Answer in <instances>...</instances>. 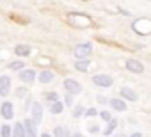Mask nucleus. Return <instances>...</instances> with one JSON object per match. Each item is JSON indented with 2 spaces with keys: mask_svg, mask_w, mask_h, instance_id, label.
I'll use <instances>...</instances> for the list:
<instances>
[{
  "mask_svg": "<svg viewBox=\"0 0 151 137\" xmlns=\"http://www.w3.org/2000/svg\"><path fill=\"white\" fill-rule=\"evenodd\" d=\"M22 125H23V130H25V137H37V125L30 118L23 119Z\"/></svg>",
  "mask_w": 151,
  "mask_h": 137,
  "instance_id": "obj_5",
  "label": "nucleus"
},
{
  "mask_svg": "<svg viewBox=\"0 0 151 137\" xmlns=\"http://www.w3.org/2000/svg\"><path fill=\"white\" fill-rule=\"evenodd\" d=\"M18 79L23 84H32L36 80V71L30 70V68H29V70H25V68H23V70H20V73H18Z\"/></svg>",
  "mask_w": 151,
  "mask_h": 137,
  "instance_id": "obj_7",
  "label": "nucleus"
},
{
  "mask_svg": "<svg viewBox=\"0 0 151 137\" xmlns=\"http://www.w3.org/2000/svg\"><path fill=\"white\" fill-rule=\"evenodd\" d=\"M36 125H39L43 121V105L39 102H34L32 103V118H30Z\"/></svg>",
  "mask_w": 151,
  "mask_h": 137,
  "instance_id": "obj_8",
  "label": "nucleus"
},
{
  "mask_svg": "<svg viewBox=\"0 0 151 137\" xmlns=\"http://www.w3.org/2000/svg\"><path fill=\"white\" fill-rule=\"evenodd\" d=\"M52 137H69V130L64 128V126H55Z\"/></svg>",
  "mask_w": 151,
  "mask_h": 137,
  "instance_id": "obj_18",
  "label": "nucleus"
},
{
  "mask_svg": "<svg viewBox=\"0 0 151 137\" xmlns=\"http://www.w3.org/2000/svg\"><path fill=\"white\" fill-rule=\"evenodd\" d=\"M62 103H64L66 107H73V96L66 93V96H64V102H62Z\"/></svg>",
  "mask_w": 151,
  "mask_h": 137,
  "instance_id": "obj_25",
  "label": "nucleus"
},
{
  "mask_svg": "<svg viewBox=\"0 0 151 137\" xmlns=\"http://www.w3.org/2000/svg\"><path fill=\"white\" fill-rule=\"evenodd\" d=\"M0 137H11V126L9 125H0Z\"/></svg>",
  "mask_w": 151,
  "mask_h": 137,
  "instance_id": "obj_22",
  "label": "nucleus"
},
{
  "mask_svg": "<svg viewBox=\"0 0 151 137\" xmlns=\"http://www.w3.org/2000/svg\"><path fill=\"white\" fill-rule=\"evenodd\" d=\"M91 66V59H77V62H75V70H78L80 73H86L89 70Z\"/></svg>",
  "mask_w": 151,
  "mask_h": 137,
  "instance_id": "obj_11",
  "label": "nucleus"
},
{
  "mask_svg": "<svg viewBox=\"0 0 151 137\" xmlns=\"http://www.w3.org/2000/svg\"><path fill=\"white\" fill-rule=\"evenodd\" d=\"M116 137H124V133H117V135H116Z\"/></svg>",
  "mask_w": 151,
  "mask_h": 137,
  "instance_id": "obj_31",
  "label": "nucleus"
},
{
  "mask_svg": "<svg viewBox=\"0 0 151 137\" xmlns=\"http://www.w3.org/2000/svg\"><path fill=\"white\" fill-rule=\"evenodd\" d=\"M93 84H94L96 87L107 89V87H110V86L114 84V79H112L110 75H107V73H98V75L93 77Z\"/></svg>",
  "mask_w": 151,
  "mask_h": 137,
  "instance_id": "obj_2",
  "label": "nucleus"
},
{
  "mask_svg": "<svg viewBox=\"0 0 151 137\" xmlns=\"http://www.w3.org/2000/svg\"><path fill=\"white\" fill-rule=\"evenodd\" d=\"M119 94H121V98L126 100V102H137V93H135L132 87H121V89H119Z\"/></svg>",
  "mask_w": 151,
  "mask_h": 137,
  "instance_id": "obj_10",
  "label": "nucleus"
},
{
  "mask_svg": "<svg viewBox=\"0 0 151 137\" xmlns=\"http://www.w3.org/2000/svg\"><path fill=\"white\" fill-rule=\"evenodd\" d=\"M117 125H119V121L112 118V119H110V121L107 123V128H105V130H101V132H103V135H107V137H110V135H112V133L116 132V128H117Z\"/></svg>",
  "mask_w": 151,
  "mask_h": 137,
  "instance_id": "obj_14",
  "label": "nucleus"
},
{
  "mask_svg": "<svg viewBox=\"0 0 151 137\" xmlns=\"http://www.w3.org/2000/svg\"><path fill=\"white\" fill-rule=\"evenodd\" d=\"M84 112H86V107H84V105H75L71 116H73V118H80V116H84Z\"/></svg>",
  "mask_w": 151,
  "mask_h": 137,
  "instance_id": "obj_20",
  "label": "nucleus"
},
{
  "mask_svg": "<svg viewBox=\"0 0 151 137\" xmlns=\"http://www.w3.org/2000/svg\"><path fill=\"white\" fill-rule=\"evenodd\" d=\"M39 137H52V133H48V132H43V133H41Z\"/></svg>",
  "mask_w": 151,
  "mask_h": 137,
  "instance_id": "obj_30",
  "label": "nucleus"
},
{
  "mask_svg": "<svg viewBox=\"0 0 151 137\" xmlns=\"http://www.w3.org/2000/svg\"><path fill=\"white\" fill-rule=\"evenodd\" d=\"M98 102H100V103H107V98H103V96H100V98H98Z\"/></svg>",
  "mask_w": 151,
  "mask_h": 137,
  "instance_id": "obj_29",
  "label": "nucleus"
},
{
  "mask_svg": "<svg viewBox=\"0 0 151 137\" xmlns=\"http://www.w3.org/2000/svg\"><path fill=\"white\" fill-rule=\"evenodd\" d=\"M11 137H25V130H23V125L22 123H16L11 128Z\"/></svg>",
  "mask_w": 151,
  "mask_h": 137,
  "instance_id": "obj_16",
  "label": "nucleus"
},
{
  "mask_svg": "<svg viewBox=\"0 0 151 137\" xmlns=\"http://www.w3.org/2000/svg\"><path fill=\"white\" fill-rule=\"evenodd\" d=\"M126 70L130 73L140 75V73H144V64L140 61H137V59H126Z\"/></svg>",
  "mask_w": 151,
  "mask_h": 137,
  "instance_id": "obj_3",
  "label": "nucleus"
},
{
  "mask_svg": "<svg viewBox=\"0 0 151 137\" xmlns=\"http://www.w3.org/2000/svg\"><path fill=\"white\" fill-rule=\"evenodd\" d=\"M100 130H101V128H100V126H98L96 123H94V125H89V126H87V132H89V133H98Z\"/></svg>",
  "mask_w": 151,
  "mask_h": 137,
  "instance_id": "obj_26",
  "label": "nucleus"
},
{
  "mask_svg": "<svg viewBox=\"0 0 151 137\" xmlns=\"http://www.w3.org/2000/svg\"><path fill=\"white\" fill-rule=\"evenodd\" d=\"M62 110H64V103H62V102L55 100V102L50 103V112H52V114H60Z\"/></svg>",
  "mask_w": 151,
  "mask_h": 137,
  "instance_id": "obj_17",
  "label": "nucleus"
},
{
  "mask_svg": "<svg viewBox=\"0 0 151 137\" xmlns=\"http://www.w3.org/2000/svg\"><path fill=\"white\" fill-rule=\"evenodd\" d=\"M43 96H45V100H46V102H50V103H52V102H55V100H59V94H57L55 91H46Z\"/></svg>",
  "mask_w": 151,
  "mask_h": 137,
  "instance_id": "obj_21",
  "label": "nucleus"
},
{
  "mask_svg": "<svg viewBox=\"0 0 151 137\" xmlns=\"http://www.w3.org/2000/svg\"><path fill=\"white\" fill-rule=\"evenodd\" d=\"M130 137H142V133H140V132H133Z\"/></svg>",
  "mask_w": 151,
  "mask_h": 137,
  "instance_id": "obj_28",
  "label": "nucleus"
},
{
  "mask_svg": "<svg viewBox=\"0 0 151 137\" xmlns=\"http://www.w3.org/2000/svg\"><path fill=\"white\" fill-rule=\"evenodd\" d=\"M64 89H66V93H68V94L77 96V94H80V93H82V84H80V82H77L75 79H64Z\"/></svg>",
  "mask_w": 151,
  "mask_h": 137,
  "instance_id": "obj_1",
  "label": "nucleus"
},
{
  "mask_svg": "<svg viewBox=\"0 0 151 137\" xmlns=\"http://www.w3.org/2000/svg\"><path fill=\"white\" fill-rule=\"evenodd\" d=\"M98 116H100V118H101V119H103V121H107V123H109V121H110V119H112V114H110V112H109V110H103V112H100V114H98Z\"/></svg>",
  "mask_w": 151,
  "mask_h": 137,
  "instance_id": "obj_24",
  "label": "nucleus"
},
{
  "mask_svg": "<svg viewBox=\"0 0 151 137\" xmlns=\"http://www.w3.org/2000/svg\"><path fill=\"white\" fill-rule=\"evenodd\" d=\"M91 52H93V45L91 43H80V45L75 46V55H77L78 59H84V57L91 55Z\"/></svg>",
  "mask_w": 151,
  "mask_h": 137,
  "instance_id": "obj_6",
  "label": "nucleus"
},
{
  "mask_svg": "<svg viewBox=\"0 0 151 137\" xmlns=\"http://www.w3.org/2000/svg\"><path fill=\"white\" fill-rule=\"evenodd\" d=\"M53 79H55V73L50 71V70H43V71L37 75V80H39L41 84H48V82H52Z\"/></svg>",
  "mask_w": 151,
  "mask_h": 137,
  "instance_id": "obj_12",
  "label": "nucleus"
},
{
  "mask_svg": "<svg viewBox=\"0 0 151 137\" xmlns=\"http://www.w3.org/2000/svg\"><path fill=\"white\" fill-rule=\"evenodd\" d=\"M109 103H110V107L114 110H119V112H124L126 110V102L121 100V98H112V100H109Z\"/></svg>",
  "mask_w": 151,
  "mask_h": 137,
  "instance_id": "obj_13",
  "label": "nucleus"
},
{
  "mask_svg": "<svg viewBox=\"0 0 151 137\" xmlns=\"http://www.w3.org/2000/svg\"><path fill=\"white\" fill-rule=\"evenodd\" d=\"M0 118L4 119H13L14 118V105L13 102H4L0 105Z\"/></svg>",
  "mask_w": 151,
  "mask_h": 137,
  "instance_id": "obj_4",
  "label": "nucleus"
},
{
  "mask_svg": "<svg viewBox=\"0 0 151 137\" xmlns=\"http://www.w3.org/2000/svg\"><path fill=\"white\" fill-rule=\"evenodd\" d=\"M69 137H84L80 132H73V133H69Z\"/></svg>",
  "mask_w": 151,
  "mask_h": 137,
  "instance_id": "obj_27",
  "label": "nucleus"
},
{
  "mask_svg": "<svg viewBox=\"0 0 151 137\" xmlns=\"http://www.w3.org/2000/svg\"><path fill=\"white\" fill-rule=\"evenodd\" d=\"M96 116H98V110H96L94 107L86 109V112H84V118H96Z\"/></svg>",
  "mask_w": 151,
  "mask_h": 137,
  "instance_id": "obj_23",
  "label": "nucleus"
},
{
  "mask_svg": "<svg viewBox=\"0 0 151 137\" xmlns=\"http://www.w3.org/2000/svg\"><path fill=\"white\" fill-rule=\"evenodd\" d=\"M11 89V77L9 75H2L0 77V96H7Z\"/></svg>",
  "mask_w": 151,
  "mask_h": 137,
  "instance_id": "obj_9",
  "label": "nucleus"
},
{
  "mask_svg": "<svg viewBox=\"0 0 151 137\" xmlns=\"http://www.w3.org/2000/svg\"><path fill=\"white\" fill-rule=\"evenodd\" d=\"M14 53H16L18 57H27V55L30 53V46H29V45H16V46H14Z\"/></svg>",
  "mask_w": 151,
  "mask_h": 137,
  "instance_id": "obj_15",
  "label": "nucleus"
},
{
  "mask_svg": "<svg viewBox=\"0 0 151 137\" xmlns=\"http://www.w3.org/2000/svg\"><path fill=\"white\" fill-rule=\"evenodd\" d=\"M7 68L11 71H20V70H23V61H13V62H9Z\"/></svg>",
  "mask_w": 151,
  "mask_h": 137,
  "instance_id": "obj_19",
  "label": "nucleus"
}]
</instances>
